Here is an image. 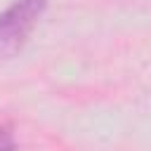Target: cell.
Masks as SVG:
<instances>
[{
	"mask_svg": "<svg viewBox=\"0 0 151 151\" xmlns=\"http://www.w3.org/2000/svg\"><path fill=\"white\" fill-rule=\"evenodd\" d=\"M45 9L47 0H17L0 12V64L12 59L26 45Z\"/></svg>",
	"mask_w": 151,
	"mask_h": 151,
	"instance_id": "1",
	"label": "cell"
},
{
	"mask_svg": "<svg viewBox=\"0 0 151 151\" xmlns=\"http://www.w3.org/2000/svg\"><path fill=\"white\" fill-rule=\"evenodd\" d=\"M0 151H14V137L5 125H0Z\"/></svg>",
	"mask_w": 151,
	"mask_h": 151,
	"instance_id": "2",
	"label": "cell"
}]
</instances>
